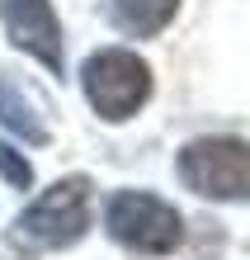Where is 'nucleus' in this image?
<instances>
[{
  "label": "nucleus",
  "mask_w": 250,
  "mask_h": 260,
  "mask_svg": "<svg viewBox=\"0 0 250 260\" xmlns=\"http://www.w3.org/2000/svg\"><path fill=\"white\" fill-rule=\"evenodd\" d=\"M180 14V0H109V24L123 38H156Z\"/></svg>",
  "instance_id": "obj_6"
},
{
  "label": "nucleus",
  "mask_w": 250,
  "mask_h": 260,
  "mask_svg": "<svg viewBox=\"0 0 250 260\" xmlns=\"http://www.w3.org/2000/svg\"><path fill=\"white\" fill-rule=\"evenodd\" d=\"M85 100L104 123H123L151 100V67L128 48H99L81 67Z\"/></svg>",
  "instance_id": "obj_2"
},
{
  "label": "nucleus",
  "mask_w": 250,
  "mask_h": 260,
  "mask_svg": "<svg viewBox=\"0 0 250 260\" xmlns=\"http://www.w3.org/2000/svg\"><path fill=\"white\" fill-rule=\"evenodd\" d=\"M0 180H5L10 189H33V166H28L5 137H0Z\"/></svg>",
  "instance_id": "obj_8"
},
{
  "label": "nucleus",
  "mask_w": 250,
  "mask_h": 260,
  "mask_svg": "<svg viewBox=\"0 0 250 260\" xmlns=\"http://www.w3.org/2000/svg\"><path fill=\"white\" fill-rule=\"evenodd\" d=\"M0 24L19 52H28L38 67H48V76L66 71V48H61V24H57L52 0H0Z\"/></svg>",
  "instance_id": "obj_5"
},
{
  "label": "nucleus",
  "mask_w": 250,
  "mask_h": 260,
  "mask_svg": "<svg viewBox=\"0 0 250 260\" xmlns=\"http://www.w3.org/2000/svg\"><path fill=\"white\" fill-rule=\"evenodd\" d=\"M0 128H10V137H19V142H33V147L48 142V128L38 123L33 104H28V100H24V90L14 85V81H5V76H0Z\"/></svg>",
  "instance_id": "obj_7"
},
{
  "label": "nucleus",
  "mask_w": 250,
  "mask_h": 260,
  "mask_svg": "<svg viewBox=\"0 0 250 260\" xmlns=\"http://www.w3.org/2000/svg\"><path fill=\"white\" fill-rule=\"evenodd\" d=\"M180 180L212 204L250 199V147L241 137H198L175 156Z\"/></svg>",
  "instance_id": "obj_3"
},
{
  "label": "nucleus",
  "mask_w": 250,
  "mask_h": 260,
  "mask_svg": "<svg viewBox=\"0 0 250 260\" xmlns=\"http://www.w3.org/2000/svg\"><path fill=\"white\" fill-rule=\"evenodd\" d=\"M90 185L85 175H61L57 185H48L19 218L10 222L5 241L24 255H43V251H66L85 237L90 227Z\"/></svg>",
  "instance_id": "obj_1"
},
{
  "label": "nucleus",
  "mask_w": 250,
  "mask_h": 260,
  "mask_svg": "<svg viewBox=\"0 0 250 260\" xmlns=\"http://www.w3.org/2000/svg\"><path fill=\"white\" fill-rule=\"evenodd\" d=\"M104 227L118 246L142 251V255H170L184 241V218L165 199L142 189H118L104 204Z\"/></svg>",
  "instance_id": "obj_4"
}]
</instances>
